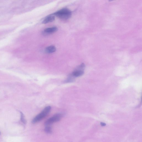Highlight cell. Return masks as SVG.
<instances>
[{
    "mask_svg": "<svg viewBox=\"0 0 142 142\" xmlns=\"http://www.w3.org/2000/svg\"><path fill=\"white\" fill-rule=\"evenodd\" d=\"M60 19L66 20L70 18L72 14V12L68 8H65L60 10L53 14Z\"/></svg>",
    "mask_w": 142,
    "mask_h": 142,
    "instance_id": "obj_1",
    "label": "cell"
},
{
    "mask_svg": "<svg viewBox=\"0 0 142 142\" xmlns=\"http://www.w3.org/2000/svg\"><path fill=\"white\" fill-rule=\"evenodd\" d=\"M51 109L50 106H48L46 107L40 113L33 119L32 122L33 124L38 122L44 118L49 114Z\"/></svg>",
    "mask_w": 142,
    "mask_h": 142,
    "instance_id": "obj_2",
    "label": "cell"
},
{
    "mask_svg": "<svg viewBox=\"0 0 142 142\" xmlns=\"http://www.w3.org/2000/svg\"><path fill=\"white\" fill-rule=\"evenodd\" d=\"M62 116V115L61 114H55L46 121L45 123V125L46 126H49L54 123L59 121L61 118Z\"/></svg>",
    "mask_w": 142,
    "mask_h": 142,
    "instance_id": "obj_3",
    "label": "cell"
},
{
    "mask_svg": "<svg viewBox=\"0 0 142 142\" xmlns=\"http://www.w3.org/2000/svg\"><path fill=\"white\" fill-rule=\"evenodd\" d=\"M55 20V16L53 14L48 16L45 18L42 22L43 24H47Z\"/></svg>",
    "mask_w": 142,
    "mask_h": 142,
    "instance_id": "obj_4",
    "label": "cell"
},
{
    "mask_svg": "<svg viewBox=\"0 0 142 142\" xmlns=\"http://www.w3.org/2000/svg\"><path fill=\"white\" fill-rule=\"evenodd\" d=\"M58 30V29L55 27H52L46 28L44 30V32L47 34H51L55 33Z\"/></svg>",
    "mask_w": 142,
    "mask_h": 142,
    "instance_id": "obj_5",
    "label": "cell"
},
{
    "mask_svg": "<svg viewBox=\"0 0 142 142\" xmlns=\"http://www.w3.org/2000/svg\"><path fill=\"white\" fill-rule=\"evenodd\" d=\"M83 74L84 71L83 70L77 69L72 73V74L75 78L82 76Z\"/></svg>",
    "mask_w": 142,
    "mask_h": 142,
    "instance_id": "obj_6",
    "label": "cell"
},
{
    "mask_svg": "<svg viewBox=\"0 0 142 142\" xmlns=\"http://www.w3.org/2000/svg\"><path fill=\"white\" fill-rule=\"evenodd\" d=\"M56 50V48L55 46H51L46 48L45 51L47 53H51L55 52Z\"/></svg>",
    "mask_w": 142,
    "mask_h": 142,
    "instance_id": "obj_7",
    "label": "cell"
},
{
    "mask_svg": "<svg viewBox=\"0 0 142 142\" xmlns=\"http://www.w3.org/2000/svg\"><path fill=\"white\" fill-rule=\"evenodd\" d=\"M75 77L72 74H70L65 81L66 83L72 82L74 81Z\"/></svg>",
    "mask_w": 142,
    "mask_h": 142,
    "instance_id": "obj_8",
    "label": "cell"
},
{
    "mask_svg": "<svg viewBox=\"0 0 142 142\" xmlns=\"http://www.w3.org/2000/svg\"><path fill=\"white\" fill-rule=\"evenodd\" d=\"M45 131L46 133H50L52 132L51 127L49 126H46L45 129Z\"/></svg>",
    "mask_w": 142,
    "mask_h": 142,
    "instance_id": "obj_9",
    "label": "cell"
},
{
    "mask_svg": "<svg viewBox=\"0 0 142 142\" xmlns=\"http://www.w3.org/2000/svg\"><path fill=\"white\" fill-rule=\"evenodd\" d=\"M21 114V121L24 124H26V121L25 119L24 116L23 114L21 112H20Z\"/></svg>",
    "mask_w": 142,
    "mask_h": 142,
    "instance_id": "obj_10",
    "label": "cell"
},
{
    "mask_svg": "<svg viewBox=\"0 0 142 142\" xmlns=\"http://www.w3.org/2000/svg\"><path fill=\"white\" fill-rule=\"evenodd\" d=\"M101 125L102 126H106V124L105 123L103 122H101Z\"/></svg>",
    "mask_w": 142,
    "mask_h": 142,
    "instance_id": "obj_11",
    "label": "cell"
},
{
    "mask_svg": "<svg viewBox=\"0 0 142 142\" xmlns=\"http://www.w3.org/2000/svg\"><path fill=\"white\" fill-rule=\"evenodd\" d=\"M0 133H1L0 132Z\"/></svg>",
    "mask_w": 142,
    "mask_h": 142,
    "instance_id": "obj_12",
    "label": "cell"
}]
</instances>
